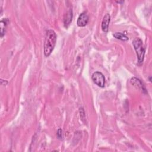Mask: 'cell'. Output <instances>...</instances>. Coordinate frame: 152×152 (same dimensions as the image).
<instances>
[{"mask_svg": "<svg viewBox=\"0 0 152 152\" xmlns=\"http://www.w3.org/2000/svg\"><path fill=\"white\" fill-rule=\"evenodd\" d=\"M132 44L136 52L138 63L141 65L143 63L145 55V49L143 45V41L140 38H135Z\"/></svg>", "mask_w": 152, "mask_h": 152, "instance_id": "obj_2", "label": "cell"}, {"mask_svg": "<svg viewBox=\"0 0 152 152\" xmlns=\"http://www.w3.org/2000/svg\"><path fill=\"white\" fill-rule=\"evenodd\" d=\"M72 18V10L71 9H70L67 12V14L65 15L64 17V25L65 27H68V25L71 23Z\"/></svg>", "mask_w": 152, "mask_h": 152, "instance_id": "obj_6", "label": "cell"}, {"mask_svg": "<svg viewBox=\"0 0 152 152\" xmlns=\"http://www.w3.org/2000/svg\"><path fill=\"white\" fill-rule=\"evenodd\" d=\"M131 83L133 85L139 87V88H141L143 91H146V88L144 87V86H143V83H141V82L140 80H139V79H137L136 78H132L131 80Z\"/></svg>", "mask_w": 152, "mask_h": 152, "instance_id": "obj_8", "label": "cell"}, {"mask_svg": "<svg viewBox=\"0 0 152 152\" xmlns=\"http://www.w3.org/2000/svg\"><path fill=\"white\" fill-rule=\"evenodd\" d=\"M91 79L93 82L100 87H105V78L102 72L99 71L94 72L91 76Z\"/></svg>", "mask_w": 152, "mask_h": 152, "instance_id": "obj_3", "label": "cell"}, {"mask_svg": "<svg viewBox=\"0 0 152 152\" xmlns=\"http://www.w3.org/2000/svg\"><path fill=\"white\" fill-rule=\"evenodd\" d=\"M117 3H120V4H121V3H124V1H116Z\"/></svg>", "mask_w": 152, "mask_h": 152, "instance_id": "obj_11", "label": "cell"}, {"mask_svg": "<svg viewBox=\"0 0 152 152\" xmlns=\"http://www.w3.org/2000/svg\"><path fill=\"white\" fill-rule=\"evenodd\" d=\"M89 22V16L86 13H82L77 19V25L80 27H84Z\"/></svg>", "mask_w": 152, "mask_h": 152, "instance_id": "obj_4", "label": "cell"}, {"mask_svg": "<svg viewBox=\"0 0 152 152\" xmlns=\"http://www.w3.org/2000/svg\"><path fill=\"white\" fill-rule=\"evenodd\" d=\"M57 136H58V139L62 140L63 138V130L60 128L58 129V131H57Z\"/></svg>", "mask_w": 152, "mask_h": 152, "instance_id": "obj_10", "label": "cell"}, {"mask_svg": "<svg viewBox=\"0 0 152 152\" xmlns=\"http://www.w3.org/2000/svg\"><path fill=\"white\" fill-rule=\"evenodd\" d=\"M113 36L117 38V39L122 41H127L128 40V37L124 34L122 33H115L113 34Z\"/></svg>", "mask_w": 152, "mask_h": 152, "instance_id": "obj_9", "label": "cell"}, {"mask_svg": "<svg viewBox=\"0 0 152 152\" xmlns=\"http://www.w3.org/2000/svg\"><path fill=\"white\" fill-rule=\"evenodd\" d=\"M56 41V34L52 30H47L44 43V53L46 56H49L52 52Z\"/></svg>", "mask_w": 152, "mask_h": 152, "instance_id": "obj_1", "label": "cell"}, {"mask_svg": "<svg viewBox=\"0 0 152 152\" xmlns=\"http://www.w3.org/2000/svg\"><path fill=\"white\" fill-rule=\"evenodd\" d=\"M9 23V20L8 18H3L1 20V36L3 37L4 34H5V32H6V27L8 25Z\"/></svg>", "mask_w": 152, "mask_h": 152, "instance_id": "obj_7", "label": "cell"}, {"mask_svg": "<svg viewBox=\"0 0 152 152\" xmlns=\"http://www.w3.org/2000/svg\"><path fill=\"white\" fill-rule=\"evenodd\" d=\"M110 20V16L109 14H105L103 17L102 23V29L104 32H108L109 30V25Z\"/></svg>", "mask_w": 152, "mask_h": 152, "instance_id": "obj_5", "label": "cell"}]
</instances>
